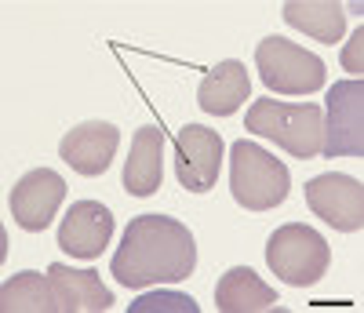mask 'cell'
Here are the masks:
<instances>
[{
  "label": "cell",
  "mask_w": 364,
  "mask_h": 313,
  "mask_svg": "<svg viewBox=\"0 0 364 313\" xmlns=\"http://www.w3.org/2000/svg\"><path fill=\"white\" fill-rule=\"evenodd\" d=\"M197 270V240L186 223L171 215H135L124 226V240L117 244L109 273L124 288L175 285Z\"/></svg>",
  "instance_id": "6da1fadb"
},
{
  "label": "cell",
  "mask_w": 364,
  "mask_h": 313,
  "mask_svg": "<svg viewBox=\"0 0 364 313\" xmlns=\"http://www.w3.org/2000/svg\"><path fill=\"white\" fill-rule=\"evenodd\" d=\"M245 128L277 142L288 156L314 161L324 146V110L317 102H281V99H255L245 113Z\"/></svg>",
  "instance_id": "7a4b0ae2"
},
{
  "label": "cell",
  "mask_w": 364,
  "mask_h": 313,
  "mask_svg": "<svg viewBox=\"0 0 364 313\" xmlns=\"http://www.w3.org/2000/svg\"><path fill=\"white\" fill-rule=\"evenodd\" d=\"M230 190L233 201L248 211H269L288 201L291 193V175L284 161H277L269 149L259 142L240 139L230 149Z\"/></svg>",
  "instance_id": "3957f363"
},
{
  "label": "cell",
  "mask_w": 364,
  "mask_h": 313,
  "mask_svg": "<svg viewBox=\"0 0 364 313\" xmlns=\"http://www.w3.org/2000/svg\"><path fill=\"white\" fill-rule=\"evenodd\" d=\"M266 266H269V273L277 277V280H284V285L310 288V285H317V280L328 273L331 248H328V240L314 226L288 223V226L269 233Z\"/></svg>",
  "instance_id": "277c9868"
},
{
  "label": "cell",
  "mask_w": 364,
  "mask_h": 313,
  "mask_svg": "<svg viewBox=\"0 0 364 313\" xmlns=\"http://www.w3.org/2000/svg\"><path fill=\"white\" fill-rule=\"evenodd\" d=\"M255 70H259V80L266 84V91H277V95H314V91L324 87V77H328L321 55L299 48L277 33L259 41Z\"/></svg>",
  "instance_id": "5b68a950"
},
{
  "label": "cell",
  "mask_w": 364,
  "mask_h": 313,
  "mask_svg": "<svg viewBox=\"0 0 364 313\" xmlns=\"http://www.w3.org/2000/svg\"><path fill=\"white\" fill-rule=\"evenodd\" d=\"M328 156H364V80L350 77L328 87L324 146Z\"/></svg>",
  "instance_id": "8992f818"
},
{
  "label": "cell",
  "mask_w": 364,
  "mask_h": 313,
  "mask_svg": "<svg viewBox=\"0 0 364 313\" xmlns=\"http://www.w3.org/2000/svg\"><path fill=\"white\" fill-rule=\"evenodd\" d=\"M310 211L339 233H357L364 226V182L343 171H324L306 182Z\"/></svg>",
  "instance_id": "52a82bcc"
},
{
  "label": "cell",
  "mask_w": 364,
  "mask_h": 313,
  "mask_svg": "<svg viewBox=\"0 0 364 313\" xmlns=\"http://www.w3.org/2000/svg\"><path fill=\"white\" fill-rule=\"evenodd\" d=\"M223 135L204 128V124H186L175 139V175L178 186L190 193H208L219 182L223 171Z\"/></svg>",
  "instance_id": "ba28073f"
},
{
  "label": "cell",
  "mask_w": 364,
  "mask_h": 313,
  "mask_svg": "<svg viewBox=\"0 0 364 313\" xmlns=\"http://www.w3.org/2000/svg\"><path fill=\"white\" fill-rule=\"evenodd\" d=\"M66 201V179L51 171V168H37V171H26L15 186H11V215L15 223L29 233H41L55 223L58 208Z\"/></svg>",
  "instance_id": "9c48e42d"
},
{
  "label": "cell",
  "mask_w": 364,
  "mask_h": 313,
  "mask_svg": "<svg viewBox=\"0 0 364 313\" xmlns=\"http://www.w3.org/2000/svg\"><path fill=\"white\" fill-rule=\"evenodd\" d=\"M120 146V128L109 120H87L66 132V139L58 142V156L84 179H95L102 171H109L113 156Z\"/></svg>",
  "instance_id": "30bf717a"
},
{
  "label": "cell",
  "mask_w": 364,
  "mask_h": 313,
  "mask_svg": "<svg viewBox=\"0 0 364 313\" xmlns=\"http://www.w3.org/2000/svg\"><path fill=\"white\" fill-rule=\"evenodd\" d=\"M113 240V211L99 201H77L70 204L63 226H58V244L73 259H99L106 244Z\"/></svg>",
  "instance_id": "8fae6325"
},
{
  "label": "cell",
  "mask_w": 364,
  "mask_h": 313,
  "mask_svg": "<svg viewBox=\"0 0 364 313\" xmlns=\"http://www.w3.org/2000/svg\"><path fill=\"white\" fill-rule=\"evenodd\" d=\"M48 285L58 313H102L113 306V292L99 280L95 270H73L66 262H51Z\"/></svg>",
  "instance_id": "7c38bea8"
},
{
  "label": "cell",
  "mask_w": 364,
  "mask_h": 313,
  "mask_svg": "<svg viewBox=\"0 0 364 313\" xmlns=\"http://www.w3.org/2000/svg\"><path fill=\"white\" fill-rule=\"evenodd\" d=\"M248 99H252V77L240 58H223L219 66H211V73L200 77L197 106L211 117H233Z\"/></svg>",
  "instance_id": "4fadbf2b"
},
{
  "label": "cell",
  "mask_w": 364,
  "mask_h": 313,
  "mask_svg": "<svg viewBox=\"0 0 364 313\" xmlns=\"http://www.w3.org/2000/svg\"><path fill=\"white\" fill-rule=\"evenodd\" d=\"M124 190L132 197H154L164 182V132L146 124L135 132L128 161H124Z\"/></svg>",
  "instance_id": "5bb4252c"
},
{
  "label": "cell",
  "mask_w": 364,
  "mask_h": 313,
  "mask_svg": "<svg viewBox=\"0 0 364 313\" xmlns=\"http://www.w3.org/2000/svg\"><path fill=\"white\" fill-rule=\"evenodd\" d=\"M273 302H277V292L248 266L226 270L215 285V306L223 313H259V309H269Z\"/></svg>",
  "instance_id": "9a60e30c"
},
{
  "label": "cell",
  "mask_w": 364,
  "mask_h": 313,
  "mask_svg": "<svg viewBox=\"0 0 364 313\" xmlns=\"http://www.w3.org/2000/svg\"><path fill=\"white\" fill-rule=\"evenodd\" d=\"M284 22L321 44H336L346 33V8L339 0H288Z\"/></svg>",
  "instance_id": "2e32d148"
},
{
  "label": "cell",
  "mask_w": 364,
  "mask_h": 313,
  "mask_svg": "<svg viewBox=\"0 0 364 313\" xmlns=\"http://www.w3.org/2000/svg\"><path fill=\"white\" fill-rule=\"evenodd\" d=\"M0 309L4 313H58L48 277L41 273H15L0 288Z\"/></svg>",
  "instance_id": "e0dca14e"
},
{
  "label": "cell",
  "mask_w": 364,
  "mask_h": 313,
  "mask_svg": "<svg viewBox=\"0 0 364 313\" xmlns=\"http://www.w3.org/2000/svg\"><path fill=\"white\" fill-rule=\"evenodd\" d=\"M161 309H171V313H197V302L190 295H178V292H154V295H142L128 306V313H161Z\"/></svg>",
  "instance_id": "ac0fdd59"
},
{
  "label": "cell",
  "mask_w": 364,
  "mask_h": 313,
  "mask_svg": "<svg viewBox=\"0 0 364 313\" xmlns=\"http://www.w3.org/2000/svg\"><path fill=\"white\" fill-rule=\"evenodd\" d=\"M343 70L353 77H360V70H364V26L353 29V37L343 48Z\"/></svg>",
  "instance_id": "d6986e66"
}]
</instances>
